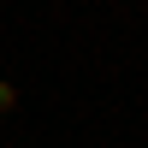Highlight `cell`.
<instances>
[{
	"label": "cell",
	"instance_id": "cell-1",
	"mask_svg": "<svg viewBox=\"0 0 148 148\" xmlns=\"http://www.w3.org/2000/svg\"><path fill=\"white\" fill-rule=\"evenodd\" d=\"M18 107V83H0V113H12Z\"/></svg>",
	"mask_w": 148,
	"mask_h": 148
}]
</instances>
